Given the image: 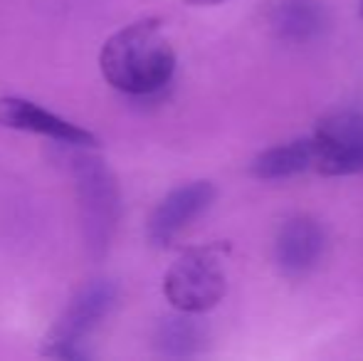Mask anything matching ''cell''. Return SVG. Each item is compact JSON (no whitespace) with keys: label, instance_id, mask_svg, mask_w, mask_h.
Here are the masks:
<instances>
[{"label":"cell","instance_id":"cell-1","mask_svg":"<svg viewBox=\"0 0 363 361\" xmlns=\"http://www.w3.org/2000/svg\"><path fill=\"white\" fill-rule=\"evenodd\" d=\"M99 67L114 89L126 94H151L171 79L176 52L158 20H139L106 40Z\"/></svg>","mask_w":363,"mask_h":361},{"label":"cell","instance_id":"cell-2","mask_svg":"<svg viewBox=\"0 0 363 361\" xmlns=\"http://www.w3.org/2000/svg\"><path fill=\"white\" fill-rule=\"evenodd\" d=\"M69 164H72L77 193H79L84 243L91 255L101 257L109 250L111 235H114L116 223H119V186H116L109 166L99 156L77 151L69 159Z\"/></svg>","mask_w":363,"mask_h":361},{"label":"cell","instance_id":"cell-3","mask_svg":"<svg viewBox=\"0 0 363 361\" xmlns=\"http://www.w3.org/2000/svg\"><path fill=\"white\" fill-rule=\"evenodd\" d=\"M163 294L178 312L203 314L225 294V270L218 245L183 252L163 277Z\"/></svg>","mask_w":363,"mask_h":361},{"label":"cell","instance_id":"cell-4","mask_svg":"<svg viewBox=\"0 0 363 361\" xmlns=\"http://www.w3.org/2000/svg\"><path fill=\"white\" fill-rule=\"evenodd\" d=\"M116 297H119V289L111 279H94L86 287H82L45 337V357L69 361L89 357V352L82 349V344L114 309Z\"/></svg>","mask_w":363,"mask_h":361},{"label":"cell","instance_id":"cell-5","mask_svg":"<svg viewBox=\"0 0 363 361\" xmlns=\"http://www.w3.org/2000/svg\"><path fill=\"white\" fill-rule=\"evenodd\" d=\"M314 169L324 176L363 171V116L336 114L314 134Z\"/></svg>","mask_w":363,"mask_h":361},{"label":"cell","instance_id":"cell-6","mask_svg":"<svg viewBox=\"0 0 363 361\" xmlns=\"http://www.w3.org/2000/svg\"><path fill=\"white\" fill-rule=\"evenodd\" d=\"M216 201V186L208 181H196L171 191L156 208H153L151 218H148V240L158 248H166L186 231L196 218L211 208Z\"/></svg>","mask_w":363,"mask_h":361},{"label":"cell","instance_id":"cell-7","mask_svg":"<svg viewBox=\"0 0 363 361\" xmlns=\"http://www.w3.org/2000/svg\"><path fill=\"white\" fill-rule=\"evenodd\" d=\"M0 126L30 131V134H43L48 139L77 146V149L96 146V136L91 131L82 129V126L43 109L35 101L23 99V96H0Z\"/></svg>","mask_w":363,"mask_h":361},{"label":"cell","instance_id":"cell-8","mask_svg":"<svg viewBox=\"0 0 363 361\" xmlns=\"http://www.w3.org/2000/svg\"><path fill=\"white\" fill-rule=\"evenodd\" d=\"M324 250V233L309 218H294L284 223L277 235V260L279 267L289 274L306 272Z\"/></svg>","mask_w":363,"mask_h":361},{"label":"cell","instance_id":"cell-9","mask_svg":"<svg viewBox=\"0 0 363 361\" xmlns=\"http://www.w3.org/2000/svg\"><path fill=\"white\" fill-rule=\"evenodd\" d=\"M314 166V139H299L289 144L274 146L259 154L252 161V174L257 179H287V176L301 174Z\"/></svg>","mask_w":363,"mask_h":361},{"label":"cell","instance_id":"cell-10","mask_svg":"<svg viewBox=\"0 0 363 361\" xmlns=\"http://www.w3.org/2000/svg\"><path fill=\"white\" fill-rule=\"evenodd\" d=\"M203 339H206V332L196 319H191V312H181V317L163 319L156 332L158 349L163 354H171V357L196 354L201 349Z\"/></svg>","mask_w":363,"mask_h":361},{"label":"cell","instance_id":"cell-11","mask_svg":"<svg viewBox=\"0 0 363 361\" xmlns=\"http://www.w3.org/2000/svg\"><path fill=\"white\" fill-rule=\"evenodd\" d=\"M319 25L321 18L314 3L294 0V3L282 5V10H279V28H282V33L291 35V38H306V35L316 33Z\"/></svg>","mask_w":363,"mask_h":361},{"label":"cell","instance_id":"cell-12","mask_svg":"<svg viewBox=\"0 0 363 361\" xmlns=\"http://www.w3.org/2000/svg\"><path fill=\"white\" fill-rule=\"evenodd\" d=\"M183 3H188V5H220V3H225V0H183Z\"/></svg>","mask_w":363,"mask_h":361},{"label":"cell","instance_id":"cell-13","mask_svg":"<svg viewBox=\"0 0 363 361\" xmlns=\"http://www.w3.org/2000/svg\"><path fill=\"white\" fill-rule=\"evenodd\" d=\"M361 15H363V0H361Z\"/></svg>","mask_w":363,"mask_h":361}]
</instances>
